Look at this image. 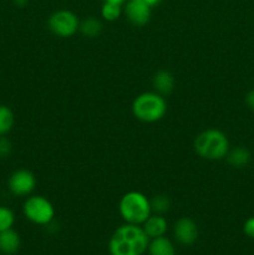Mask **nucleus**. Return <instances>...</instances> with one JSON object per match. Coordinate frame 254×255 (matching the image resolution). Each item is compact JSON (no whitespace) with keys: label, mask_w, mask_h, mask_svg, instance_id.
<instances>
[{"label":"nucleus","mask_w":254,"mask_h":255,"mask_svg":"<svg viewBox=\"0 0 254 255\" xmlns=\"http://www.w3.org/2000/svg\"><path fill=\"white\" fill-rule=\"evenodd\" d=\"M27 1H29V0H14L15 5H17V6H19V7L25 6V5L27 4Z\"/></svg>","instance_id":"393cba45"},{"label":"nucleus","mask_w":254,"mask_h":255,"mask_svg":"<svg viewBox=\"0 0 254 255\" xmlns=\"http://www.w3.org/2000/svg\"><path fill=\"white\" fill-rule=\"evenodd\" d=\"M14 112L6 105H0V136H5L14 126Z\"/></svg>","instance_id":"dca6fc26"},{"label":"nucleus","mask_w":254,"mask_h":255,"mask_svg":"<svg viewBox=\"0 0 254 255\" xmlns=\"http://www.w3.org/2000/svg\"><path fill=\"white\" fill-rule=\"evenodd\" d=\"M251 152L244 147H236L233 149H229L227 154V161L234 168H243L251 162Z\"/></svg>","instance_id":"4468645a"},{"label":"nucleus","mask_w":254,"mask_h":255,"mask_svg":"<svg viewBox=\"0 0 254 255\" xmlns=\"http://www.w3.org/2000/svg\"><path fill=\"white\" fill-rule=\"evenodd\" d=\"M198 226L196 222L188 217H182L174 223L173 236L177 243L181 246L189 247L193 246L198 239Z\"/></svg>","instance_id":"6e6552de"},{"label":"nucleus","mask_w":254,"mask_h":255,"mask_svg":"<svg viewBox=\"0 0 254 255\" xmlns=\"http://www.w3.org/2000/svg\"><path fill=\"white\" fill-rule=\"evenodd\" d=\"M167 102L158 92H143L132 102V114L137 120L147 124L157 122L164 117Z\"/></svg>","instance_id":"20e7f679"},{"label":"nucleus","mask_w":254,"mask_h":255,"mask_svg":"<svg viewBox=\"0 0 254 255\" xmlns=\"http://www.w3.org/2000/svg\"><path fill=\"white\" fill-rule=\"evenodd\" d=\"M141 1L148 5L149 7H153L156 6V5H158L159 2H161V0H141Z\"/></svg>","instance_id":"5701e85b"},{"label":"nucleus","mask_w":254,"mask_h":255,"mask_svg":"<svg viewBox=\"0 0 254 255\" xmlns=\"http://www.w3.org/2000/svg\"><path fill=\"white\" fill-rule=\"evenodd\" d=\"M246 104L248 105L249 109L254 111V90H251V91L246 95Z\"/></svg>","instance_id":"4be33fe9"},{"label":"nucleus","mask_w":254,"mask_h":255,"mask_svg":"<svg viewBox=\"0 0 254 255\" xmlns=\"http://www.w3.org/2000/svg\"><path fill=\"white\" fill-rule=\"evenodd\" d=\"M105 2H111V4H117V5H124L126 4L127 0H104Z\"/></svg>","instance_id":"b1692460"},{"label":"nucleus","mask_w":254,"mask_h":255,"mask_svg":"<svg viewBox=\"0 0 254 255\" xmlns=\"http://www.w3.org/2000/svg\"><path fill=\"white\" fill-rule=\"evenodd\" d=\"M50 31L59 37H70L77 32L80 27V20L76 14L70 10L61 9L52 12L47 21Z\"/></svg>","instance_id":"423d86ee"},{"label":"nucleus","mask_w":254,"mask_h":255,"mask_svg":"<svg viewBox=\"0 0 254 255\" xmlns=\"http://www.w3.org/2000/svg\"><path fill=\"white\" fill-rule=\"evenodd\" d=\"M12 144L5 136H0V158H6L11 153Z\"/></svg>","instance_id":"aec40b11"},{"label":"nucleus","mask_w":254,"mask_h":255,"mask_svg":"<svg viewBox=\"0 0 254 255\" xmlns=\"http://www.w3.org/2000/svg\"><path fill=\"white\" fill-rule=\"evenodd\" d=\"M149 202H151L152 213L162 214V216L167 213L169 211V207H171L168 197L164 196V194H157L153 198L149 199Z\"/></svg>","instance_id":"f3484780"},{"label":"nucleus","mask_w":254,"mask_h":255,"mask_svg":"<svg viewBox=\"0 0 254 255\" xmlns=\"http://www.w3.org/2000/svg\"><path fill=\"white\" fill-rule=\"evenodd\" d=\"M25 218L36 226H49L54 221L55 208L44 196H29L22 204Z\"/></svg>","instance_id":"39448f33"},{"label":"nucleus","mask_w":254,"mask_h":255,"mask_svg":"<svg viewBox=\"0 0 254 255\" xmlns=\"http://www.w3.org/2000/svg\"><path fill=\"white\" fill-rule=\"evenodd\" d=\"M122 14L121 5L111 4V2H104L101 7V15L107 21H115L119 19Z\"/></svg>","instance_id":"a211bd4d"},{"label":"nucleus","mask_w":254,"mask_h":255,"mask_svg":"<svg viewBox=\"0 0 254 255\" xmlns=\"http://www.w3.org/2000/svg\"><path fill=\"white\" fill-rule=\"evenodd\" d=\"M15 214L10 208L0 206V232L7 231L14 227Z\"/></svg>","instance_id":"6ab92c4d"},{"label":"nucleus","mask_w":254,"mask_h":255,"mask_svg":"<svg viewBox=\"0 0 254 255\" xmlns=\"http://www.w3.org/2000/svg\"><path fill=\"white\" fill-rule=\"evenodd\" d=\"M194 151L199 157L211 161H219L229 152L228 137L222 131L209 128L201 132L194 139Z\"/></svg>","instance_id":"f03ea898"},{"label":"nucleus","mask_w":254,"mask_h":255,"mask_svg":"<svg viewBox=\"0 0 254 255\" xmlns=\"http://www.w3.org/2000/svg\"><path fill=\"white\" fill-rule=\"evenodd\" d=\"M21 247V238L15 229L0 232V253L4 255H14Z\"/></svg>","instance_id":"9b49d317"},{"label":"nucleus","mask_w":254,"mask_h":255,"mask_svg":"<svg viewBox=\"0 0 254 255\" xmlns=\"http://www.w3.org/2000/svg\"><path fill=\"white\" fill-rule=\"evenodd\" d=\"M152 84H153L156 92H158L159 95L164 96V95L171 94L172 90H173L174 77L173 75L169 71H167V70H161V71L154 74Z\"/></svg>","instance_id":"ddd939ff"},{"label":"nucleus","mask_w":254,"mask_h":255,"mask_svg":"<svg viewBox=\"0 0 254 255\" xmlns=\"http://www.w3.org/2000/svg\"><path fill=\"white\" fill-rule=\"evenodd\" d=\"M80 31L82 32V35H85L86 37H96L101 34L102 31V24L100 20H97L96 17H86L85 20H82L80 22V27H79Z\"/></svg>","instance_id":"2eb2a0df"},{"label":"nucleus","mask_w":254,"mask_h":255,"mask_svg":"<svg viewBox=\"0 0 254 255\" xmlns=\"http://www.w3.org/2000/svg\"><path fill=\"white\" fill-rule=\"evenodd\" d=\"M147 253L148 255H176V246L166 236L158 237L149 239Z\"/></svg>","instance_id":"f8f14e48"},{"label":"nucleus","mask_w":254,"mask_h":255,"mask_svg":"<svg viewBox=\"0 0 254 255\" xmlns=\"http://www.w3.org/2000/svg\"><path fill=\"white\" fill-rule=\"evenodd\" d=\"M141 227L143 228L147 237L149 239H153L166 236L167 231H168V222L162 214L152 213Z\"/></svg>","instance_id":"9d476101"},{"label":"nucleus","mask_w":254,"mask_h":255,"mask_svg":"<svg viewBox=\"0 0 254 255\" xmlns=\"http://www.w3.org/2000/svg\"><path fill=\"white\" fill-rule=\"evenodd\" d=\"M119 212L125 223L142 226L152 214L151 202L141 192H127L120 201Z\"/></svg>","instance_id":"7ed1b4c3"},{"label":"nucleus","mask_w":254,"mask_h":255,"mask_svg":"<svg viewBox=\"0 0 254 255\" xmlns=\"http://www.w3.org/2000/svg\"><path fill=\"white\" fill-rule=\"evenodd\" d=\"M149 238L143 228L125 223L112 233L109 241L110 255H143L148 248Z\"/></svg>","instance_id":"f257e3e1"},{"label":"nucleus","mask_w":254,"mask_h":255,"mask_svg":"<svg viewBox=\"0 0 254 255\" xmlns=\"http://www.w3.org/2000/svg\"><path fill=\"white\" fill-rule=\"evenodd\" d=\"M243 232L247 237L254 239V217L247 219L243 226Z\"/></svg>","instance_id":"412c9836"},{"label":"nucleus","mask_w":254,"mask_h":255,"mask_svg":"<svg viewBox=\"0 0 254 255\" xmlns=\"http://www.w3.org/2000/svg\"><path fill=\"white\" fill-rule=\"evenodd\" d=\"M7 187L14 196H30L36 187V178H35L34 173L27 169H16L9 177Z\"/></svg>","instance_id":"0eeeda50"},{"label":"nucleus","mask_w":254,"mask_h":255,"mask_svg":"<svg viewBox=\"0 0 254 255\" xmlns=\"http://www.w3.org/2000/svg\"><path fill=\"white\" fill-rule=\"evenodd\" d=\"M125 15L129 22L136 26H144L151 17V7L141 0H127L125 4Z\"/></svg>","instance_id":"1a4fd4ad"}]
</instances>
